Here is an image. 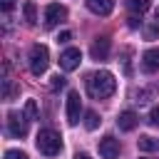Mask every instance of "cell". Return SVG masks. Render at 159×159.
Returning <instances> with one entry per match:
<instances>
[{
    "instance_id": "1",
    "label": "cell",
    "mask_w": 159,
    "mask_h": 159,
    "mask_svg": "<svg viewBox=\"0 0 159 159\" xmlns=\"http://www.w3.org/2000/svg\"><path fill=\"white\" fill-rule=\"evenodd\" d=\"M114 89H117V80H114V75L107 72V70L94 72V75L87 77V92H89V97H94V99H104V97H109Z\"/></svg>"
},
{
    "instance_id": "2",
    "label": "cell",
    "mask_w": 159,
    "mask_h": 159,
    "mask_svg": "<svg viewBox=\"0 0 159 159\" xmlns=\"http://www.w3.org/2000/svg\"><path fill=\"white\" fill-rule=\"evenodd\" d=\"M35 147H37L45 157H55V154H60V149H62V139H60V134H57L55 129H40V132H37V139H35Z\"/></svg>"
},
{
    "instance_id": "3",
    "label": "cell",
    "mask_w": 159,
    "mask_h": 159,
    "mask_svg": "<svg viewBox=\"0 0 159 159\" xmlns=\"http://www.w3.org/2000/svg\"><path fill=\"white\" fill-rule=\"evenodd\" d=\"M47 65H50V50L45 45H32V50H30V72L40 77V75H45Z\"/></svg>"
},
{
    "instance_id": "4",
    "label": "cell",
    "mask_w": 159,
    "mask_h": 159,
    "mask_svg": "<svg viewBox=\"0 0 159 159\" xmlns=\"http://www.w3.org/2000/svg\"><path fill=\"white\" fill-rule=\"evenodd\" d=\"M65 20H67V7H62L60 2H50L45 7V27H55Z\"/></svg>"
},
{
    "instance_id": "5",
    "label": "cell",
    "mask_w": 159,
    "mask_h": 159,
    "mask_svg": "<svg viewBox=\"0 0 159 159\" xmlns=\"http://www.w3.org/2000/svg\"><path fill=\"white\" fill-rule=\"evenodd\" d=\"M80 60H82V52H80L77 47H67V50L60 55V67H62L65 72H72V70L80 67Z\"/></svg>"
},
{
    "instance_id": "6",
    "label": "cell",
    "mask_w": 159,
    "mask_h": 159,
    "mask_svg": "<svg viewBox=\"0 0 159 159\" xmlns=\"http://www.w3.org/2000/svg\"><path fill=\"white\" fill-rule=\"evenodd\" d=\"M7 132L12 137H25L27 134V119L20 112H10L7 114Z\"/></svg>"
},
{
    "instance_id": "7",
    "label": "cell",
    "mask_w": 159,
    "mask_h": 159,
    "mask_svg": "<svg viewBox=\"0 0 159 159\" xmlns=\"http://www.w3.org/2000/svg\"><path fill=\"white\" fill-rule=\"evenodd\" d=\"M80 112H82L80 92H70L67 94V124H77L80 122Z\"/></svg>"
},
{
    "instance_id": "8",
    "label": "cell",
    "mask_w": 159,
    "mask_h": 159,
    "mask_svg": "<svg viewBox=\"0 0 159 159\" xmlns=\"http://www.w3.org/2000/svg\"><path fill=\"white\" fill-rule=\"evenodd\" d=\"M99 154H102L104 159H117V157H119V142H117L112 134L102 137V139H99Z\"/></svg>"
},
{
    "instance_id": "9",
    "label": "cell",
    "mask_w": 159,
    "mask_h": 159,
    "mask_svg": "<svg viewBox=\"0 0 159 159\" xmlns=\"http://www.w3.org/2000/svg\"><path fill=\"white\" fill-rule=\"evenodd\" d=\"M89 55H92V60H107V55H109V37H97L92 42V47H89Z\"/></svg>"
},
{
    "instance_id": "10",
    "label": "cell",
    "mask_w": 159,
    "mask_h": 159,
    "mask_svg": "<svg viewBox=\"0 0 159 159\" xmlns=\"http://www.w3.org/2000/svg\"><path fill=\"white\" fill-rule=\"evenodd\" d=\"M142 67L144 72H159V47H152L142 55Z\"/></svg>"
},
{
    "instance_id": "11",
    "label": "cell",
    "mask_w": 159,
    "mask_h": 159,
    "mask_svg": "<svg viewBox=\"0 0 159 159\" xmlns=\"http://www.w3.org/2000/svg\"><path fill=\"white\" fill-rule=\"evenodd\" d=\"M87 2V7L94 12V15H109L112 10H114V0H84Z\"/></svg>"
},
{
    "instance_id": "12",
    "label": "cell",
    "mask_w": 159,
    "mask_h": 159,
    "mask_svg": "<svg viewBox=\"0 0 159 159\" xmlns=\"http://www.w3.org/2000/svg\"><path fill=\"white\" fill-rule=\"evenodd\" d=\"M137 122H139V117H137L132 109H127V112H122V114H119V119H117V127H119L122 132H132V129L137 127Z\"/></svg>"
},
{
    "instance_id": "13",
    "label": "cell",
    "mask_w": 159,
    "mask_h": 159,
    "mask_svg": "<svg viewBox=\"0 0 159 159\" xmlns=\"http://www.w3.org/2000/svg\"><path fill=\"white\" fill-rule=\"evenodd\" d=\"M144 37L147 40H157L159 37V7L154 10V17L144 25Z\"/></svg>"
},
{
    "instance_id": "14",
    "label": "cell",
    "mask_w": 159,
    "mask_h": 159,
    "mask_svg": "<svg viewBox=\"0 0 159 159\" xmlns=\"http://www.w3.org/2000/svg\"><path fill=\"white\" fill-rule=\"evenodd\" d=\"M22 12H25V20H27V25H35L37 22V7H35V2H25L22 5Z\"/></svg>"
},
{
    "instance_id": "15",
    "label": "cell",
    "mask_w": 159,
    "mask_h": 159,
    "mask_svg": "<svg viewBox=\"0 0 159 159\" xmlns=\"http://www.w3.org/2000/svg\"><path fill=\"white\" fill-rule=\"evenodd\" d=\"M137 144H139V149H142V152H154V149L159 147V142H157L154 137H139V142H137Z\"/></svg>"
},
{
    "instance_id": "16",
    "label": "cell",
    "mask_w": 159,
    "mask_h": 159,
    "mask_svg": "<svg viewBox=\"0 0 159 159\" xmlns=\"http://www.w3.org/2000/svg\"><path fill=\"white\" fill-rule=\"evenodd\" d=\"M127 5H129V10H132V12H139V15H142V12H147V10H149V5H152V2H149V0H129Z\"/></svg>"
},
{
    "instance_id": "17",
    "label": "cell",
    "mask_w": 159,
    "mask_h": 159,
    "mask_svg": "<svg viewBox=\"0 0 159 159\" xmlns=\"http://www.w3.org/2000/svg\"><path fill=\"white\" fill-rule=\"evenodd\" d=\"M15 94H17V87H15V84H12L10 80H5V82H2V97H5L7 102H10V99H12Z\"/></svg>"
},
{
    "instance_id": "18",
    "label": "cell",
    "mask_w": 159,
    "mask_h": 159,
    "mask_svg": "<svg viewBox=\"0 0 159 159\" xmlns=\"http://www.w3.org/2000/svg\"><path fill=\"white\" fill-rule=\"evenodd\" d=\"M84 127H87V129H97V127H99V117H97V112L89 109V112L84 114Z\"/></svg>"
},
{
    "instance_id": "19",
    "label": "cell",
    "mask_w": 159,
    "mask_h": 159,
    "mask_svg": "<svg viewBox=\"0 0 159 159\" xmlns=\"http://www.w3.org/2000/svg\"><path fill=\"white\" fill-rule=\"evenodd\" d=\"M65 84H67V80H65L62 75H52V77H50V89H52V92H57V89H62Z\"/></svg>"
},
{
    "instance_id": "20",
    "label": "cell",
    "mask_w": 159,
    "mask_h": 159,
    "mask_svg": "<svg viewBox=\"0 0 159 159\" xmlns=\"http://www.w3.org/2000/svg\"><path fill=\"white\" fill-rule=\"evenodd\" d=\"M25 114L30 119H37V104H35V99H27L25 102Z\"/></svg>"
},
{
    "instance_id": "21",
    "label": "cell",
    "mask_w": 159,
    "mask_h": 159,
    "mask_svg": "<svg viewBox=\"0 0 159 159\" xmlns=\"http://www.w3.org/2000/svg\"><path fill=\"white\" fill-rule=\"evenodd\" d=\"M5 159H27V154L20 152V149H7L5 152Z\"/></svg>"
},
{
    "instance_id": "22",
    "label": "cell",
    "mask_w": 159,
    "mask_h": 159,
    "mask_svg": "<svg viewBox=\"0 0 159 159\" xmlns=\"http://www.w3.org/2000/svg\"><path fill=\"white\" fill-rule=\"evenodd\" d=\"M149 124H152V127H159V107H154V109L149 112Z\"/></svg>"
},
{
    "instance_id": "23",
    "label": "cell",
    "mask_w": 159,
    "mask_h": 159,
    "mask_svg": "<svg viewBox=\"0 0 159 159\" xmlns=\"http://www.w3.org/2000/svg\"><path fill=\"white\" fill-rule=\"evenodd\" d=\"M70 40H72V32H70V30H62V32L57 35V42H70Z\"/></svg>"
},
{
    "instance_id": "24",
    "label": "cell",
    "mask_w": 159,
    "mask_h": 159,
    "mask_svg": "<svg viewBox=\"0 0 159 159\" xmlns=\"http://www.w3.org/2000/svg\"><path fill=\"white\" fill-rule=\"evenodd\" d=\"M0 5H2V10H12L15 0H0Z\"/></svg>"
},
{
    "instance_id": "25",
    "label": "cell",
    "mask_w": 159,
    "mask_h": 159,
    "mask_svg": "<svg viewBox=\"0 0 159 159\" xmlns=\"http://www.w3.org/2000/svg\"><path fill=\"white\" fill-rule=\"evenodd\" d=\"M129 27H139V17H137V15L129 17Z\"/></svg>"
},
{
    "instance_id": "26",
    "label": "cell",
    "mask_w": 159,
    "mask_h": 159,
    "mask_svg": "<svg viewBox=\"0 0 159 159\" xmlns=\"http://www.w3.org/2000/svg\"><path fill=\"white\" fill-rule=\"evenodd\" d=\"M75 159H92V157H87V154H75Z\"/></svg>"
}]
</instances>
